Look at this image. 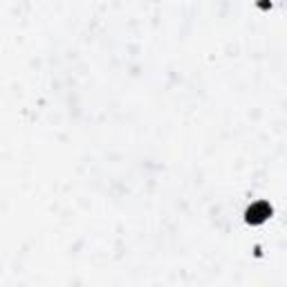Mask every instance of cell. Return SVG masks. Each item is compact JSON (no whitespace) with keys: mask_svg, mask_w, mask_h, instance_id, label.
Masks as SVG:
<instances>
[{"mask_svg":"<svg viewBox=\"0 0 287 287\" xmlns=\"http://www.w3.org/2000/svg\"><path fill=\"white\" fill-rule=\"evenodd\" d=\"M247 215H249L251 222H256V220H263V218H267V215H272V209H269L265 202H260V204H256L254 209L247 211Z\"/></svg>","mask_w":287,"mask_h":287,"instance_id":"cell-1","label":"cell"}]
</instances>
